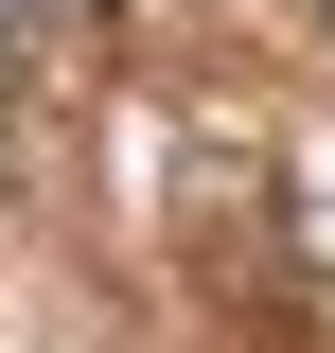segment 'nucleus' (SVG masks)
Returning <instances> with one entry per match:
<instances>
[{"mask_svg": "<svg viewBox=\"0 0 335 353\" xmlns=\"http://www.w3.org/2000/svg\"><path fill=\"white\" fill-rule=\"evenodd\" d=\"M318 18H335V0H318Z\"/></svg>", "mask_w": 335, "mask_h": 353, "instance_id": "nucleus-2", "label": "nucleus"}, {"mask_svg": "<svg viewBox=\"0 0 335 353\" xmlns=\"http://www.w3.org/2000/svg\"><path fill=\"white\" fill-rule=\"evenodd\" d=\"M18 18H36V0H0V36H18Z\"/></svg>", "mask_w": 335, "mask_h": 353, "instance_id": "nucleus-1", "label": "nucleus"}]
</instances>
